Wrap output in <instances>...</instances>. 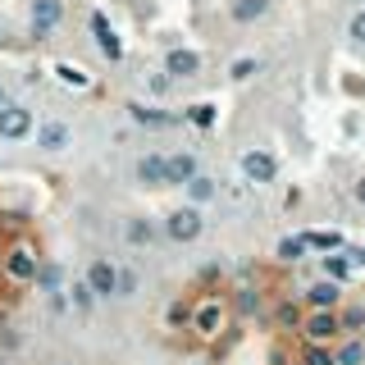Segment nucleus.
I'll return each mask as SVG.
<instances>
[{
    "instance_id": "nucleus-14",
    "label": "nucleus",
    "mask_w": 365,
    "mask_h": 365,
    "mask_svg": "<svg viewBox=\"0 0 365 365\" xmlns=\"http://www.w3.org/2000/svg\"><path fill=\"white\" fill-rule=\"evenodd\" d=\"M123 242L133 251H151L160 242V224L151 215H128V220H123Z\"/></svg>"
},
{
    "instance_id": "nucleus-9",
    "label": "nucleus",
    "mask_w": 365,
    "mask_h": 365,
    "mask_svg": "<svg viewBox=\"0 0 365 365\" xmlns=\"http://www.w3.org/2000/svg\"><path fill=\"white\" fill-rule=\"evenodd\" d=\"M87 32H91V41L101 46V55H106L110 64L123 60V41H119V32L110 28V19L101 14V9H91V14H87Z\"/></svg>"
},
{
    "instance_id": "nucleus-35",
    "label": "nucleus",
    "mask_w": 365,
    "mask_h": 365,
    "mask_svg": "<svg viewBox=\"0 0 365 365\" xmlns=\"http://www.w3.org/2000/svg\"><path fill=\"white\" fill-rule=\"evenodd\" d=\"M237 311H242V315H256L260 311V292L256 288H242V292H237Z\"/></svg>"
},
{
    "instance_id": "nucleus-22",
    "label": "nucleus",
    "mask_w": 365,
    "mask_h": 365,
    "mask_svg": "<svg viewBox=\"0 0 365 365\" xmlns=\"http://www.w3.org/2000/svg\"><path fill=\"white\" fill-rule=\"evenodd\" d=\"M338 329H342L347 338H361V334H365V302L342 306V311H338Z\"/></svg>"
},
{
    "instance_id": "nucleus-23",
    "label": "nucleus",
    "mask_w": 365,
    "mask_h": 365,
    "mask_svg": "<svg viewBox=\"0 0 365 365\" xmlns=\"http://www.w3.org/2000/svg\"><path fill=\"white\" fill-rule=\"evenodd\" d=\"M302 315H306V306L297 302V297H283V302L274 306V324H279V329H297V324H302Z\"/></svg>"
},
{
    "instance_id": "nucleus-10",
    "label": "nucleus",
    "mask_w": 365,
    "mask_h": 365,
    "mask_svg": "<svg viewBox=\"0 0 365 365\" xmlns=\"http://www.w3.org/2000/svg\"><path fill=\"white\" fill-rule=\"evenodd\" d=\"M114 274H119V265H114L110 256H91V265H87V288L96 302H114Z\"/></svg>"
},
{
    "instance_id": "nucleus-2",
    "label": "nucleus",
    "mask_w": 365,
    "mask_h": 365,
    "mask_svg": "<svg viewBox=\"0 0 365 365\" xmlns=\"http://www.w3.org/2000/svg\"><path fill=\"white\" fill-rule=\"evenodd\" d=\"M187 329H192L201 342H215V338L228 329V302H224V297H201V302H192Z\"/></svg>"
},
{
    "instance_id": "nucleus-4",
    "label": "nucleus",
    "mask_w": 365,
    "mask_h": 365,
    "mask_svg": "<svg viewBox=\"0 0 365 365\" xmlns=\"http://www.w3.org/2000/svg\"><path fill=\"white\" fill-rule=\"evenodd\" d=\"M37 133V110L28 101H5L0 106V142H28Z\"/></svg>"
},
{
    "instance_id": "nucleus-36",
    "label": "nucleus",
    "mask_w": 365,
    "mask_h": 365,
    "mask_svg": "<svg viewBox=\"0 0 365 365\" xmlns=\"http://www.w3.org/2000/svg\"><path fill=\"white\" fill-rule=\"evenodd\" d=\"M46 311H51V315H68V311H73V306H68V292H51V297H46Z\"/></svg>"
},
{
    "instance_id": "nucleus-24",
    "label": "nucleus",
    "mask_w": 365,
    "mask_h": 365,
    "mask_svg": "<svg viewBox=\"0 0 365 365\" xmlns=\"http://www.w3.org/2000/svg\"><path fill=\"white\" fill-rule=\"evenodd\" d=\"M319 279H334V283H347L351 279V265L342 260V251H329V256H319Z\"/></svg>"
},
{
    "instance_id": "nucleus-5",
    "label": "nucleus",
    "mask_w": 365,
    "mask_h": 365,
    "mask_svg": "<svg viewBox=\"0 0 365 365\" xmlns=\"http://www.w3.org/2000/svg\"><path fill=\"white\" fill-rule=\"evenodd\" d=\"M64 23V0H32L28 5V37L32 41H51Z\"/></svg>"
},
{
    "instance_id": "nucleus-28",
    "label": "nucleus",
    "mask_w": 365,
    "mask_h": 365,
    "mask_svg": "<svg viewBox=\"0 0 365 365\" xmlns=\"http://www.w3.org/2000/svg\"><path fill=\"white\" fill-rule=\"evenodd\" d=\"M64 292H68V306H73V311H83V315L91 311V306H96V297H91V288H87V279H73V283H68Z\"/></svg>"
},
{
    "instance_id": "nucleus-3",
    "label": "nucleus",
    "mask_w": 365,
    "mask_h": 365,
    "mask_svg": "<svg viewBox=\"0 0 365 365\" xmlns=\"http://www.w3.org/2000/svg\"><path fill=\"white\" fill-rule=\"evenodd\" d=\"M237 169H242V178L251 187H274V182H279V155H274L269 146H247V151H237Z\"/></svg>"
},
{
    "instance_id": "nucleus-11",
    "label": "nucleus",
    "mask_w": 365,
    "mask_h": 365,
    "mask_svg": "<svg viewBox=\"0 0 365 365\" xmlns=\"http://www.w3.org/2000/svg\"><path fill=\"white\" fill-rule=\"evenodd\" d=\"M297 302H302L306 311H338V306H342V283L315 279V283H306V292L297 297Z\"/></svg>"
},
{
    "instance_id": "nucleus-17",
    "label": "nucleus",
    "mask_w": 365,
    "mask_h": 365,
    "mask_svg": "<svg viewBox=\"0 0 365 365\" xmlns=\"http://www.w3.org/2000/svg\"><path fill=\"white\" fill-rule=\"evenodd\" d=\"M133 182H142V187H165V155H160V151L137 155V165H133Z\"/></svg>"
},
{
    "instance_id": "nucleus-20",
    "label": "nucleus",
    "mask_w": 365,
    "mask_h": 365,
    "mask_svg": "<svg viewBox=\"0 0 365 365\" xmlns=\"http://www.w3.org/2000/svg\"><path fill=\"white\" fill-rule=\"evenodd\" d=\"M274 256H279V265H302L306 256H311V247L302 242V233H288L274 242Z\"/></svg>"
},
{
    "instance_id": "nucleus-34",
    "label": "nucleus",
    "mask_w": 365,
    "mask_h": 365,
    "mask_svg": "<svg viewBox=\"0 0 365 365\" xmlns=\"http://www.w3.org/2000/svg\"><path fill=\"white\" fill-rule=\"evenodd\" d=\"M347 41H351V46H361V51H365V9H356V14L347 19Z\"/></svg>"
},
{
    "instance_id": "nucleus-27",
    "label": "nucleus",
    "mask_w": 365,
    "mask_h": 365,
    "mask_svg": "<svg viewBox=\"0 0 365 365\" xmlns=\"http://www.w3.org/2000/svg\"><path fill=\"white\" fill-rule=\"evenodd\" d=\"M334 365H365V338H347L334 351Z\"/></svg>"
},
{
    "instance_id": "nucleus-30",
    "label": "nucleus",
    "mask_w": 365,
    "mask_h": 365,
    "mask_svg": "<svg viewBox=\"0 0 365 365\" xmlns=\"http://www.w3.org/2000/svg\"><path fill=\"white\" fill-rule=\"evenodd\" d=\"M187 319H192V302H169L165 306V324L169 329H187Z\"/></svg>"
},
{
    "instance_id": "nucleus-39",
    "label": "nucleus",
    "mask_w": 365,
    "mask_h": 365,
    "mask_svg": "<svg viewBox=\"0 0 365 365\" xmlns=\"http://www.w3.org/2000/svg\"><path fill=\"white\" fill-rule=\"evenodd\" d=\"M5 101H9V91H5V83H0V106H5Z\"/></svg>"
},
{
    "instance_id": "nucleus-18",
    "label": "nucleus",
    "mask_w": 365,
    "mask_h": 365,
    "mask_svg": "<svg viewBox=\"0 0 365 365\" xmlns=\"http://www.w3.org/2000/svg\"><path fill=\"white\" fill-rule=\"evenodd\" d=\"M302 242L315 251V256H329V251H342L347 247V237L338 233V228H306L302 233Z\"/></svg>"
},
{
    "instance_id": "nucleus-31",
    "label": "nucleus",
    "mask_w": 365,
    "mask_h": 365,
    "mask_svg": "<svg viewBox=\"0 0 365 365\" xmlns=\"http://www.w3.org/2000/svg\"><path fill=\"white\" fill-rule=\"evenodd\" d=\"M146 91H151V96H169V91H174V78H169L165 68H155V73H146Z\"/></svg>"
},
{
    "instance_id": "nucleus-1",
    "label": "nucleus",
    "mask_w": 365,
    "mask_h": 365,
    "mask_svg": "<svg viewBox=\"0 0 365 365\" xmlns=\"http://www.w3.org/2000/svg\"><path fill=\"white\" fill-rule=\"evenodd\" d=\"M205 233V210L201 205H174V210L160 220V237L165 242H178V247H187V242H197V237Z\"/></svg>"
},
{
    "instance_id": "nucleus-21",
    "label": "nucleus",
    "mask_w": 365,
    "mask_h": 365,
    "mask_svg": "<svg viewBox=\"0 0 365 365\" xmlns=\"http://www.w3.org/2000/svg\"><path fill=\"white\" fill-rule=\"evenodd\" d=\"M269 14V0H228V19L233 23H256Z\"/></svg>"
},
{
    "instance_id": "nucleus-13",
    "label": "nucleus",
    "mask_w": 365,
    "mask_h": 365,
    "mask_svg": "<svg viewBox=\"0 0 365 365\" xmlns=\"http://www.w3.org/2000/svg\"><path fill=\"white\" fill-rule=\"evenodd\" d=\"M32 142H37L46 155H60V151H68V142H73V128H68L64 119H41L37 133H32Z\"/></svg>"
},
{
    "instance_id": "nucleus-16",
    "label": "nucleus",
    "mask_w": 365,
    "mask_h": 365,
    "mask_svg": "<svg viewBox=\"0 0 365 365\" xmlns=\"http://www.w3.org/2000/svg\"><path fill=\"white\" fill-rule=\"evenodd\" d=\"M182 197H187V205H215L220 201V178H210V174H192L187 182H182Z\"/></svg>"
},
{
    "instance_id": "nucleus-15",
    "label": "nucleus",
    "mask_w": 365,
    "mask_h": 365,
    "mask_svg": "<svg viewBox=\"0 0 365 365\" xmlns=\"http://www.w3.org/2000/svg\"><path fill=\"white\" fill-rule=\"evenodd\" d=\"M192 174H201V165H197L192 151H169L165 155V187H182Z\"/></svg>"
},
{
    "instance_id": "nucleus-32",
    "label": "nucleus",
    "mask_w": 365,
    "mask_h": 365,
    "mask_svg": "<svg viewBox=\"0 0 365 365\" xmlns=\"http://www.w3.org/2000/svg\"><path fill=\"white\" fill-rule=\"evenodd\" d=\"M55 73H60V83L78 87V91H83V87H91V78H87V73H83V68H78V64H60V68H55Z\"/></svg>"
},
{
    "instance_id": "nucleus-26",
    "label": "nucleus",
    "mask_w": 365,
    "mask_h": 365,
    "mask_svg": "<svg viewBox=\"0 0 365 365\" xmlns=\"http://www.w3.org/2000/svg\"><path fill=\"white\" fill-rule=\"evenodd\" d=\"M256 73H260L256 55H237V60H228V78H233V83H251Z\"/></svg>"
},
{
    "instance_id": "nucleus-40",
    "label": "nucleus",
    "mask_w": 365,
    "mask_h": 365,
    "mask_svg": "<svg viewBox=\"0 0 365 365\" xmlns=\"http://www.w3.org/2000/svg\"><path fill=\"white\" fill-rule=\"evenodd\" d=\"M60 365H73V361H60Z\"/></svg>"
},
{
    "instance_id": "nucleus-12",
    "label": "nucleus",
    "mask_w": 365,
    "mask_h": 365,
    "mask_svg": "<svg viewBox=\"0 0 365 365\" xmlns=\"http://www.w3.org/2000/svg\"><path fill=\"white\" fill-rule=\"evenodd\" d=\"M128 119L137 123V128L160 133V128H178V123H182V110H160V106H142V101H133V106H128Z\"/></svg>"
},
{
    "instance_id": "nucleus-37",
    "label": "nucleus",
    "mask_w": 365,
    "mask_h": 365,
    "mask_svg": "<svg viewBox=\"0 0 365 365\" xmlns=\"http://www.w3.org/2000/svg\"><path fill=\"white\" fill-rule=\"evenodd\" d=\"M342 260H347L351 269H365V247H351L347 242V247H342Z\"/></svg>"
},
{
    "instance_id": "nucleus-33",
    "label": "nucleus",
    "mask_w": 365,
    "mask_h": 365,
    "mask_svg": "<svg viewBox=\"0 0 365 365\" xmlns=\"http://www.w3.org/2000/svg\"><path fill=\"white\" fill-rule=\"evenodd\" d=\"M302 365H334V351H329V347H319V342H306Z\"/></svg>"
},
{
    "instance_id": "nucleus-8",
    "label": "nucleus",
    "mask_w": 365,
    "mask_h": 365,
    "mask_svg": "<svg viewBox=\"0 0 365 365\" xmlns=\"http://www.w3.org/2000/svg\"><path fill=\"white\" fill-rule=\"evenodd\" d=\"M297 334H302L306 342H319V347L334 342L342 334V329H338V311H306L302 324H297Z\"/></svg>"
},
{
    "instance_id": "nucleus-38",
    "label": "nucleus",
    "mask_w": 365,
    "mask_h": 365,
    "mask_svg": "<svg viewBox=\"0 0 365 365\" xmlns=\"http://www.w3.org/2000/svg\"><path fill=\"white\" fill-rule=\"evenodd\" d=\"M351 201H356V205H361V210H365V174H361L356 182H351Z\"/></svg>"
},
{
    "instance_id": "nucleus-7",
    "label": "nucleus",
    "mask_w": 365,
    "mask_h": 365,
    "mask_svg": "<svg viewBox=\"0 0 365 365\" xmlns=\"http://www.w3.org/2000/svg\"><path fill=\"white\" fill-rule=\"evenodd\" d=\"M37 269H41V256H37V247H32V242H14V247L5 251L9 283H32V279H37Z\"/></svg>"
},
{
    "instance_id": "nucleus-29",
    "label": "nucleus",
    "mask_w": 365,
    "mask_h": 365,
    "mask_svg": "<svg viewBox=\"0 0 365 365\" xmlns=\"http://www.w3.org/2000/svg\"><path fill=\"white\" fill-rule=\"evenodd\" d=\"M137 288H142V274L119 265V274H114V297H137Z\"/></svg>"
},
{
    "instance_id": "nucleus-19",
    "label": "nucleus",
    "mask_w": 365,
    "mask_h": 365,
    "mask_svg": "<svg viewBox=\"0 0 365 365\" xmlns=\"http://www.w3.org/2000/svg\"><path fill=\"white\" fill-rule=\"evenodd\" d=\"M32 288H37L41 297H51V292H64V288H68V279H64V265H60V260H41V269H37V279H32Z\"/></svg>"
},
{
    "instance_id": "nucleus-25",
    "label": "nucleus",
    "mask_w": 365,
    "mask_h": 365,
    "mask_svg": "<svg viewBox=\"0 0 365 365\" xmlns=\"http://www.w3.org/2000/svg\"><path fill=\"white\" fill-rule=\"evenodd\" d=\"M215 119H220V114H215L210 101H205V106L197 101V106H187V110H182V123H192V128H215Z\"/></svg>"
},
{
    "instance_id": "nucleus-6",
    "label": "nucleus",
    "mask_w": 365,
    "mask_h": 365,
    "mask_svg": "<svg viewBox=\"0 0 365 365\" xmlns=\"http://www.w3.org/2000/svg\"><path fill=\"white\" fill-rule=\"evenodd\" d=\"M160 68H165L174 83H192V78L205 73V55L192 51V46H169V51L160 55Z\"/></svg>"
}]
</instances>
